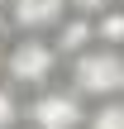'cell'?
Here are the masks:
<instances>
[{
    "mask_svg": "<svg viewBox=\"0 0 124 129\" xmlns=\"http://www.w3.org/2000/svg\"><path fill=\"white\" fill-rule=\"evenodd\" d=\"M86 115H91L86 96L72 86H57V81L33 91V101L24 105V120L33 129H86Z\"/></svg>",
    "mask_w": 124,
    "mask_h": 129,
    "instance_id": "3",
    "label": "cell"
},
{
    "mask_svg": "<svg viewBox=\"0 0 124 129\" xmlns=\"http://www.w3.org/2000/svg\"><path fill=\"white\" fill-rule=\"evenodd\" d=\"M67 86L81 91L91 105L96 101H110V96H124V48L91 43L86 53H76L67 62Z\"/></svg>",
    "mask_w": 124,
    "mask_h": 129,
    "instance_id": "2",
    "label": "cell"
},
{
    "mask_svg": "<svg viewBox=\"0 0 124 129\" xmlns=\"http://www.w3.org/2000/svg\"><path fill=\"white\" fill-rule=\"evenodd\" d=\"M110 5H115V0H67V10H72V14H86V19H100Z\"/></svg>",
    "mask_w": 124,
    "mask_h": 129,
    "instance_id": "9",
    "label": "cell"
},
{
    "mask_svg": "<svg viewBox=\"0 0 124 129\" xmlns=\"http://www.w3.org/2000/svg\"><path fill=\"white\" fill-rule=\"evenodd\" d=\"M86 129H124V96L96 101L91 115H86Z\"/></svg>",
    "mask_w": 124,
    "mask_h": 129,
    "instance_id": "6",
    "label": "cell"
},
{
    "mask_svg": "<svg viewBox=\"0 0 124 129\" xmlns=\"http://www.w3.org/2000/svg\"><path fill=\"white\" fill-rule=\"evenodd\" d=\"M5 81L19 91H43L57 81L62 72V53L53 48L48 34H14V43L5 48Z\"/></svg>",
    "mask_w": 124,
    "mask_h": 129,
    "instance_id": "1",
    "label": "cell"
},
{
    "mask_svg": "<svg viewBox=\"0 0 124 129\" xmlns=\"http://www.w3.org/2000/svg\"><path fill=\"white\" fill-rule=\"evenodd\" d=\"M91 43H100V38H96V19H86V14H67V19L53 29V48L62 53V62H72V57L86 53Z\"/></svg>",
    "mask_w": 124,
    "mask_h": 129,
    "instance_id": "5",
    "label": "cell"
},
{
    "mask_svg": "<svg viewBox=\"0 0 124 129\" xmlns=\"http://www.w3.org/2000/svg\"><path fill=\"white\" fill-rule=\"evenodd\" d=\"M119 5H124V0H119Z\"/></svg>",
    "mask_w": 124,
    "mask_h": 129,
    "instance_id": "12",
    "label": "cell"
},
{
    "mask_svg": "<svg viewBox=\"0 0 124 129\" xmlns=\"http://www.w3.org/2000/svg\"><path fill=\"white\" fill-rule=\"evenodd\" d=\"M96 38H100V43H110V48H124V5H119V0L96 19Z\"/></svg>",
    "mask_w": 124,
    "mask_h": 129,
    "instance_id": "7",
    "label": "cell"
},
{
    "mask_svg": "<svg viewBox=\"0 0 124 129\" xmlns=\"http://www.w3.org/2000/svg\"><path fill=\"white\" fill-rule=\"evenodd\" d=\"M67 14H72L67 0H10L5 29L10 34H53Z\"/></svg>",
    "mask_w": 124,
    "mask_h": 129,
    "instance_id": "4",
    "label": "cell"
},
{
    "mask_svg": "<svg viewBox=\"0 0 124 129\" xmlns=\"http://www.w3.org/2000/svg\"><path fill=\"white\" fill-rule=\"evenodd\" d=\"M5 48H10V43H5V29H0V67H5Z\"/></svg>",
    "mask_w": 124,
    "mask_h": 129,
    "instance_id": "10",
    "label": "cell"
},
{
    "mask_svg": "<svg viewBox=\"0 0 124 129\" xmlns=\"http://www.w3.org/2000/svg\"><path fill=\"white\" fill-rule=\"evenodd\" d=\"M24 129H33V124H24Z\"/></svg>",
    "mask_w": 124,
    "mask_h": 129,
    "instance_id": "11",
    "label": "cell"
},
{
    "mask_svg": "<svg viewBox=\"0 0 124 129\" xmlns=\"http://www.w3.org/2000/svg\"><path fill=\"white\" fill-rule=\"evenodd\" d=\"M24 120V101H19V86L0 81V129H19Z\"/></svg>",
    "mask_w": 124,
    "mask_h": 129,
    "instance_id": "8",
    "label": "cell"
}]
</instances>
